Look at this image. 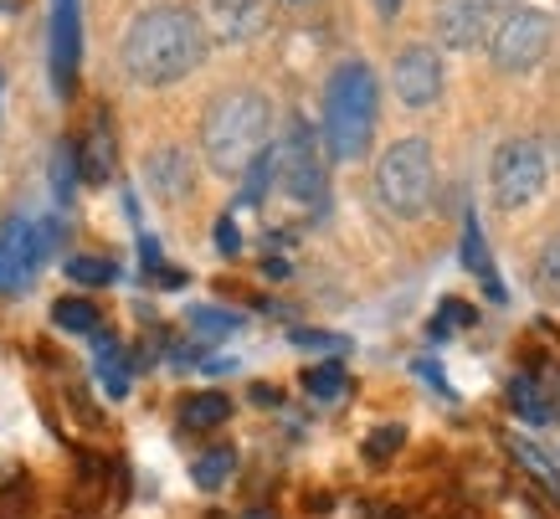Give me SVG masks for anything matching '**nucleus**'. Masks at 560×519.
<instances>
[{
    "label": "nucleus",
    "instance_id": "2",
    "mask_svg": "<svg viewBox=\"0 0 560 519\" xmlns=\"http://www.w3.org/2000/svg\"><path fill=\"white\" fill-rule=\"evenodd\" d=\"M272 135V109L263 93L232 88V93L212 98V109L201 118V144L216 175H247V165L268 150Z\"/></svg>",
    "mask_w": 560,
    "mask_h": 519
},
{
    "label": "nucleus",
    "instance_id": "23",
    "mask_svg": "<svg viewBox=\"0 0 560 519\" xmlns=\"http://www.w3.org/2000/svg\"><path fill=\"white\" fill-rule=\"evenodd\" d=\"M535 289H540V299L560 304V237L556 242H545L540 263H535Z\"/></svg>",
    "mask_w": 560,
    "mask_h": 519
},
{
    "label": "nucleus",
    "instance_id": "16",
    "mask_svg": "<svg viewBox=\"0 0 560 519\" xmlns=\"http://www.w3.org/2000/svg\"><path fill=\"white\" fill-rule=\"evenodd\" d=\"M232 417V402L221 396V391H195L180 402V427H191V432H206V427H221Z\"/></svg>",
    "mask_w": 560,
    "mask_h": 519
},
{
    "label": "nucleus",
    "instance_id": "5",
    "mask_svg": "<svg viewBox=\"0 0 560 519\" xmlns=\"http://www.w3.org/2000/svg\"><path fill=\"white\" fill-rule=\"evenodd\" d=\"M58 248V221H31V216H5L0 221V293L31 289L37 268Z\"/></svg>",
    "mask_w": 560,
    "mask_h": 519
},
{
    "label": "nucleus",
    "instance_id": "25",
    "mask_svg": "<svg viewBox=\"0 0 560 519\" xmlns=\"http://www.w3.org/2000/svg\"><path fill=\"white\" fill-rule=\"evenodd\" d=\"M67 278H73V283H114L118 268L109 257H73V263H67Z\"/></svg>",
    "mask_w": 560,
    "mask_h": 519
},
{
    "label": "nucleus",
    "instance_id": "30",
    "mask_svg": "<svg viewBox=\"0 0 560 519\" xmlns=\"http://www.w3.org/2000/svg\"><path fill=\"white\" fill-rule=\"evenodd\" d=\"M437 325H473V308H468V304H458V299H447V304H443V314H437Z\"/></svg>",
    "mask_w": 560,
    "mask_h": 519
},
{
    "label": "nucleus",
    "instance_id": "7",
    "mask_svg": "<svg viewBox=\"0 0 560 519\" xmlns=\"http://www.w3.org/2000/svg\"><path fill=\"white\" fill-rule=\"evenodd\" d=\"M272 160H278V180H283V191H289L293 201H304V206H324L329 165H324L319 139H314V129L304 124V118H293L289 124V135H283V144L272 150Z\"/></svg>",
    "mask_w": 560,
    "mask_h": 519
},
{
    "label": "nucleus",
    "instance_id": "8",
    "mask_svg": "<svg viewBox=\"0 0 560 519\" xmlns=\"http://www.w3.org/2000/svg\"><path fill=\"white\" fill-rule=\"evenodd\" d=\"M550 37H556V26H550L545 11H509V16L488 31V58H494L499 73H530V67L545 62Z\"/></svg>",
    "mask_w": 560,
    "mask_h": 519
},
{
    "label": "nucleus",
    "instance_id": "32",
    "mask_svg": "<svg viewBox=\"0 0 560 519\" xmlns=\"http://www.w3.org/2000/svg\"><path fill=\"white\" fill-rule=\"evenodd\" d=\"M376 11H381V16H402V0H376Z\"/></svg>",
    "mask_w": 560,
    "mask_h": 519
},
{
    "label": "nucleus",
    "instance_id": "29",
    "mask_svg": "<svg viewBox=\"0 0 560 519\" xmlns=\"http://www.w3.org/2000/svg\"><path fill=\"white\" fill-rule=\"evenodd\" d=\"M216 248L227 252V257H232V252H242V231H237L232 216H221V221H216Z\"/></svg>",
    "mask_w": 560,
    "mask_h": 519
},
{
    "label": "nucleus",
    "instance_id": "15",
    "mask_svg": "<svg viewBox=\"0 0 560 519\" xmlns=\"http://www.w3.org/2000/svg\"><path fill=\"white\" fill-rule=\"evenodd\" d=\"M78 175L93 180V186H103L114 175V129H109V118H93V129H88L78 150Z\"/></svg>",
    "mask_w": 560,
    "mask_h": 519
},
{
    "label": "nucleus",
    "instance_id": "17",
    "mask_svg": "<svg viewBox=\"0 0 560 519\" xmlns=\"http://www.w3.org/2000/svg\"><path fill=\"white\" fill-rule=\"evenodd\" d=\"M509 402H514V412L524 422H550V402H545L540 376H514L509 381Z\"/></svg>",
    "mask_w": 560,
    "mask_h": 519
},
{
    "label": "nucleus",
    "instance_id": "26",
    "mask_svg": "<svg viewBox=\"0 0 560 519\" xmlns=\"http://www.w3.org/2000/svg\"><path fill=\"white\" fill-rule=\"evenodd\" d=\"M402 443H406V427H396V422H391V427H376V432L366 438V458H370V463H386Z\"/></svg>",
    "mask_w": 560,
    "mask_h": 519
},
{
    "label": "nucleus",
    "instance_id": "36",
    "mask_svg": "<svg viewBox=\"0 0 560 519\" xmlns=\"http://www.w3.org/2000/svg\"><path fill=\"white\" fill-rule=\"evenodd\" d=\"M252 519H263V515H252Z\"/></svg>",
    "mask_w": 560,
    "mask_h": 519
},
{
    "label": "nucleus",
    "instance_id": "34",
    "mask_svg": "<svg viewBox=\"0 0 560 519\" xmlns=\"http://www.w3.org/2000/svg\"><path fill=\"white\" fill-rule=\"evenodd\" d=\"M21 5H26V0H0V11H5V16H16Z\"/></svg>",
    "mask_w": 560,
    "mask_h": 519
},
{
    "label": "nucleus",
    "instance_id": "21",
    "mask_svg": "<svg viewBox=\"0 0 560 519\" xmlns=\"http://www.w3.org/2000/svg\"><path fill=\"white\" fill-rule=\"evenodd\" d=\"M514 458H520L524 468H530V473H535V479H540L545 489H550V494L560 499V463H556V458H545L540 447L524 443V438H514Z\"/></svg>",
    "mask_w": 560,
    "mask_h": 519
},
{
    "label": "nucleus",
    "instance_id": "1",
    "mask_svg": "<svg viewBox=\"0 0 560 519\" xmlns=\"http://www.w3.org/2000/svg\"><path fill=\"white\" fill-rule=\"evenodd\" d=\"M206 26L186 5H155L144 16L129 21L124 31V67L144 88H170L180 77H191L206 62Z\"/></svg>",
    "mask_w": 560,
    "mask_h": 519
},
{
    "label": "nucleus",
    "instance_id": "35",
    "mask_svg": "<svg viewBox=\"0 0 560 519\" xmlns=\"http://www.w3.org/2000/svg\"><path fill=\"white\" fill-rule=\"evenodd\" d=\"M5 473H11V468H5V463H0V483H5Z\"/></svg>",
    "mask_w": 560,
    "mask_h": 519
},
{
    "label": "nucleus",
    "instance_id": "6",
    "mask_svg": "<svg viewBox=\"0 0 560 519\" xmlns=\"http://www.w3.org/2000/svg\"><path fill=\"white\" fill-rule=\"evenodd\" d=\"M545 180H550V160H545L540 139H509V144H499L488 186H494V201H499L504 212L530 206L545 191Z\"/></svg>",
    "mask_w": 560,
    "mask_h": 519
},
{
    "label": "nucleus",
    "instance_id": "13",
    "mask_svg": "<svg viewBox=\"0 0 560 519\" xmlns=\"http://www.w3.org/2000/svg\"><path fill=\"white\" fill-rule=\"evenodd\" d=\"M144 175H150V186H155L160 201L191 195V160H186L180 150H155L150 154V165H144Z\"/></svg>",
    "mask_w": 560,
    "mask_h": 519
},
{
    "label": "nucleus",
    "instance_id": "31",
    "mask_svg": "<svg viewBox=\"0 0 560 519\" xmlns=\"http://www.w3.org/2000/svg\"><path fill=\"white\" fill-rule=\"evenodd\" d=\"M417 370H422V381H432L437 391H447V381H443V366L437 360H417Z\"/></svg>",
    "mask_w": 560,
    "mask_h": 519
},
{
    "label": "nucleus",
    "instance_id": "9",
    "mask_svg": "<svg viewBox=\"0 0 560 519\" xmlns=\"http://www.w3.org/2000/svg\"><path fill=\"white\" fill-rule=\"evenodd\" d=\"M391 88L402 98L406 109H427V103H437L443 98V58L432 52V47H406L396 67H391Z\"/></svg>",
    "mask_w": 560,
    "mask_h": 519
},
{
    "label": "nucleus",
    "instance_id": "11",
    "mask_svg": "<svg viewBox=\"0 0 560 519\" xmlns=\"http://www.w3.org/2000/svg\"><path fill=\"white\" fill-rule=\"evenodd\" d=\"M432 26H437V37L443 47H488V11H479L473 0H437V11H432Z\"/></svg>",
    "mask_w": 560,
    "mask_h": 519
},
{
    "label": "nucleus",
    "instance_id": "24",
    "mask_svg": "<svg viewBox=\"0 0 560 519\" xmlns=\"http://www.w3.org/2000/svg\"><path fill=\"white\" fill-rule=\"evenodd\" d=\"M304 391H309V396H319V402H334V396L345 391V370L334 366V360H329V366L304 370Z\"/></svg>",
    "mask_w": 560,
    "mask_h": 519
},
{
    "label": "nucleus",
    "instance_id": "33",
    "mask_svg": "<svg viewBox=\"0 0 560 519\" xmlns=\"http://www.w3.org/2000/svg\"><path fill=\"white\" fill-rule=\"evenodd\" d=\"M479 11H504V5H514V0H473Z\"/></svg>",
    "mask_w": 560,
    "mask_h": 519
},
{
    "label": "nucleus",
    "instance_id": "28",
    "mask_svg": "<svg viewBox=\"0 0 560 519\" xmlns=\"http://www.w3.org/2000/svg\"><path fill=\"white\" fill-rule=\"evenodd\" d=\"M289 340L298 350H345V340H340V334H319V329H293Z\"/></svg>",
    "mask_w": 560,
    "mask_h": 519
},
{
    "label": "nucleus",
    "instance_id": "3",
    "mask_svg": "<svg viewBox=\"0 0 560 519\" xmlns=\"http://www.w3.org/2000/svg\"><path fill=\"white\" fill-rule=\"evenodd\" d=\"M381 83L366 62H340L324 88V139L334 160H360L376 139Z\"/></svg>",
    "mask_w": 560,
    "mask_h": 519
},
{
    "label": "nucleus",
    "instance_id": "4",
    "mask_svg": "<svg viewBox=\"0 0 560 519\" xmlns=\"http://www.w3.org/2000/svg\"><path fill=\"white\" fill-rule=\"evenodd\" d=\"M432 191H437V160H432V144L427 139H396L381 165H376V195L391 216L402 221H417V216L432 206Z\"/></svg>",
    "mask_w": 560,
    "mask_h": 519
},
{
    "label": "nucleus",
    "instance_id": "18",
    "mask_svg": "<svg viewBox=\"0 0 560 519\" xmlns=\"http://www.w3.org/2000/svg\"><path fill=\"white\" fill-rule=\"evenodd\" d=\"M52 325L58 329H67V334H98V308L88 304V299H58L52 304Z\"/></svg>",
    "mask_w": 560,
    "mask_h": 519
},
{
    "label": "nucleus",
    "instance_id": "22",
    "mask_svg": "<svg viewBox=\"0 0 560 519\" xmlns=\"http://www.w3.org/2000/svg\"><path fill=\"white\" fill-rule=\"evenodd\" d=\"M98 340V370H103V381H109V396H124L129 391V376H124V355L109 334H93Z\"/></svg>",
    "mask_w": 560,
    "mask_h": 519
},
{
    "label": "nucleus",
    "instance_id": "20",
    "mask_svg": "<svg viewBox=\"0 0 560 519\" xmlns=\"http://www.w3.org/2000/svg\"><path fill=\"white\" fill-rule=\"evenodd\" d=\"M186 319L195 325V334H201V340H227V334L242 325V314H227V308H212V304H195Z\"/></svg>",
    "mask_w": 560,
    "mask_h": 519
},
{
    "label": "nucleus",
    "instance_id": "10",
    "mask_svg": "<svg viewBox=\"0 0 560 519\" xmlns=\"http://www.w3.org/2000/svg\"><path fill=\"white\" fill-rule=\"evenodd\" d=\"M78 58H82V16L78 0H52V83L62 98L78 88Z\"/></svg>",
    "mask_w": 560,
    "mask_h": 519
},
{
    "label": "nucleus",
    "instance_id": "12",
    "mask_svg": "<svg viewBox=\"0 0 560 519\" xmlns=\"http://www.w3.org/2000/svg\"><path fill=\"white\" fill-rule=\"evenodd\" d=\"M268 26V0H212V31L221 41H252Z\"/></svg>",
    "mask_w": 560,
    "mask_h": 519
},
{
    "label": "nucleus",
    "instance_id": "27",
    "mask_svg": "<svg viewBox=\"0 0 560 519\" xmlns=\"http://www.w3.org/2000/svg\"><path fill=\"white\" fill-rule=\"evenodd\" d=\"M52 180H58V195L67 201V195H73V180H78V150H73V144H58V165H52Z\"/></svg>",
    "mask_w": 560,
    "mask_h": 519
},
{
    "label": "nucleus",
    "instance_id": "19",
    "mask_svg": "<svg viewBox=\"0 0 560 519\" xmlns=\"http://www.w3.org/2000/svg\"><path fill=\"white\" fill-rule=\"evenodd\" d=\"M232 468H237V453H232V447H206V453L195 458L191 479L201 483V489H216V483L232 479Z\"/></svg>",
    "mask_w": 560,
    "mask_h": 519
},
{
    "label": "nucleus",
    "instance_id": "14",
    "mask_svg": "<svg viewBox=\"0 0 560 519\" xmlns=\"http://www.w3.org/2000/svg\"><path fill=\"white\" fill-rule=\"evenodd\" d=\"M463 263H468V273L483 283V293H488L494 304H504V278H499V268H494V257H488L479 216H468V227H463Z\"/></svg>",
    "mask_w": 560,
    "mask_h": 519
}]
</instances>
